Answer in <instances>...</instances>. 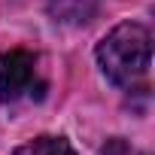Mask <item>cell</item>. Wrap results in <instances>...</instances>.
<instances>
[{
	"label": "cell",
	"instance_id": "cell-1",
	"mask_svg": "<svg viewBox=\"0 0 155 155\" xmlns=\"http://www.w3.org/2000/svg\"><path fill=\"white\" fill-rule=\"evenodd\" d=\"M94 55H97L104 76L113 85H119L125 91H137L149 79L152 34H149V28H143L137 21H122L97 43Z\"/></svg>",
	"mask_w": 155,
	"mask_h": 155
},
{
	"label": "cell",
	"instance_id": "cell-2",
	"mask_svg": "<svg viewBox=\"0 0 155 155\" xmlns=\"http://www.w3.org/2000/svg\"><path fill=\"white\" fill-rule=\"evenodd\" d=\"M46 82L40 79L37 55L28 49H9L0 55V104H15L21 97H40Z\"/></svg>",
	"mask_w": 155,
	"mask_h": 155
},
{
	"label": "cell",
	"instance_id": "cell-3",
	"mask_svg": "<svg viewBox=\"0 0 155 155\" xmlns=\"http://www.w3.org/2000/svg\"><path fill=\"white\" fill-rule=\"evenodd\" d=\"M104 0H49V18L55 25H67V28H82L88 25Z\"/></svg>",
	"mask_w": 155,
	"mask_h": 155
},
{
	"label": "cell",
	"instance_id": "cell-4",
	"mask_svg": "<svg viewBox=\"0 0 155 155\" xmlns=\"http://www.w3.org/2000/svg\"><path fill=\"white\" fill-rule=\"evenodd\" d=\"M15 155H76V149H73L64 137H49V134H43V137H34V140L21 143V146L15 149Z\"/></svg>",
	"mask_w": 155,
	"mask_h": 155
},
{
	"label": "cell",
	"instance_id": "cell-5",
	"mask_svg": "<svg viewBox=\"0 0 155 155\" xmlns=\"http://www.w3.org/2000/svg\"><path fill=\"white\" fill-rule=\"evenodd\" d=\"M104 155H134V152L128 149V143H125V140L113 137V140H107V146H104Z\"/></svg>",
	"mask_w": 155,
	"mask_h": 155
}]
</instances>
